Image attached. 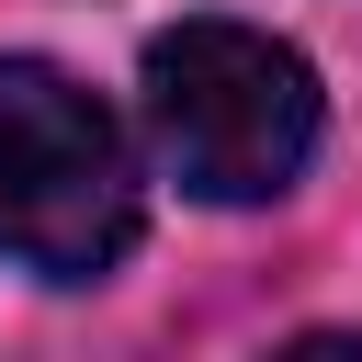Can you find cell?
<instances>
[{
    "mask_svg": "<svg viewBox=\"0 0 362 362\" xmlns=\"http://www.w3.org/2000/svg\"><path fill=\"white\" fill-rule=\"evenodd\" d=\"M147 136L181 192L272 204L317 158V68L249 23H181L147 45Z\"/></svg>",
    "mask_w": 362,
    "mask_h": 362,
    "instance_id": "6da1fadb",
    "label": "cell"
},
{
    "mask_svg": "<svg viewBox=\"0 0 362 362\" xmlns=\"http://www.w3.org/2000/svg\"><path fill=\"white\" fill-rule=\"evenodd\" d=\"M136 249L124 124L45 57H0V272L90 283Z\"/></svg>",
    "mask_w": 362,
    "mask_h": 362,
    "instance_id": "7a4b0ae2",
    "label": "cell"
},
{
    "mask_svg": "<svg viewBox=\"0 0 362 362\" xmlns=\"http://www.w3.org/2000/svg\"><path fill=\"white\" fill-rule=\"evenodd\" d=\"M283 362H362V328H317V339H294Z\"/></svg>",
    "mask_w": 362,
    "mask_h": 362,
    "instance_id": "3957f363",
    "label": "cell"
}]
</instances>
